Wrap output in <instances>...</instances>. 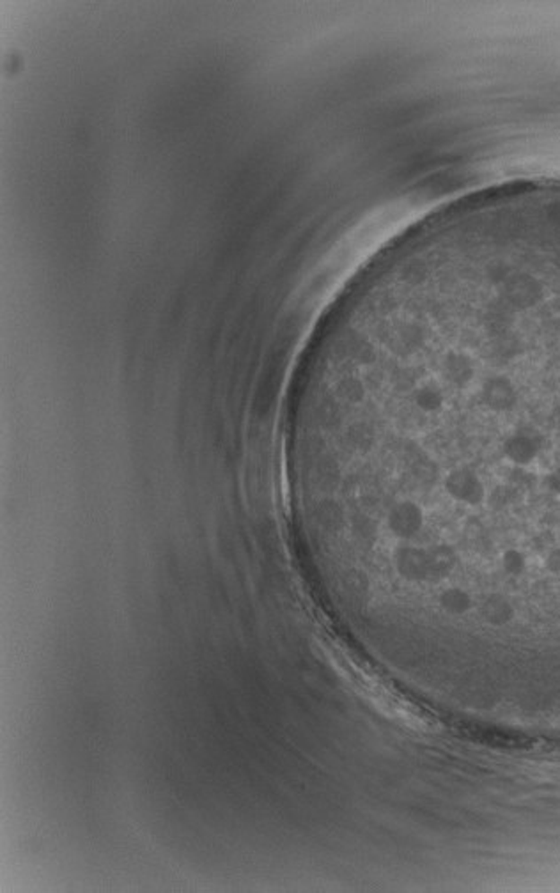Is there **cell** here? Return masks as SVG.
<instances>
[{
  "label": "cell",
  "instance_id": "obj_1",
  "mask_svg": "<svg viewBox=\"0 0 560 893\" xmlns=\"http://www.w3.org/2000/svg\"><path fill=\"white\" fill-rule=\"evenodd\" d=\"M394 564L398 573L408 582H438L454 569L456 555L449 547L431 550L399 547L394 553Z\"/></svg>",
  "mask_w": 560,
  "mask_h": 893
},
{
  "label": "cell",
  "instance_id": "obj_2",
  "mask_svg": "<svg viewBox=\"0 0 560 893\" xmlns=\"http://www.w3.org/2000/svg\"><path fill=\"white\" fill-rule=\"evenodd\" d=\"M445 493L459 503L481 505L486 500V487L481 477L470 468H454L443 481Z\"/></svg>",
  "mask_w": 560,
  "mask_h": 893
},
{
  "label": "cell",
  "instance_id": "obj_3",
  "mask_svg": "<svg viewBox=\"0 0 560 893\" xmlns=\"http://www.w3.org/2000/svg\"><path fill=\"white\" fill-rule=\"evenodd\" d=\"M425 516L419 503L414 500H401L398 502L387 514V527L401 541H410L414 539L422 527H424Z\"/></svg>",
  "mask_w": 560,
  "mask_h": 893
},
{
  "label": "cell",
  "instance_id": "obj_4",
  "mask_svg": "<svg viewBox=\"0 0 560 893\" xmlns=\"http://www.w3.org/2000/svg\"><path fill=\"white\" fill-rule=\"evenodd\" d=\"M502 452L509 463L525 468L539 458L541 445L536 434H530L527 429H520L507 436L502 445Z\"/></svg>",
  "mask_w": 560,
  "mask_h": 893
},
{
  "label": "cell",
  "instance_id": "obj_5",
  "mask_svg": "<svg viewBox=\"0 0 560 893\" xmlns=\"http://www.w3.org/2000/svg\"><path fill=\"white\" fill-rule=\"evenodd\" d=\"M479 612L483 620L493 627H503L509 622H512V618L516 616L514 605L503 594L498 592H493L483 600Z\"/></svg>",
  "mask_w": 560,
  "mask_h": 893
},
{
  "label": "cell",
  "instance_id": "obj_6",
  "mask_svg": "<svg viewBox=\"0 0 560 893\" xmlns=\"http://www.w3.org/2000/svg\"><path fill=\"white\" fill-rule=\"evenodd\" d=\"M438 603L445 614L454 617L467 616L474 608V598L470 596L468 591L459 587H451L442 591V594L438 596Z\"/></svg>",
  "mask_w": 560,
  "mask_h": 893
},
{
  "label": "cell",
  "instance_id": "obj_7",
  "mask_svg": "<svg viewBox=\"0 0 560 893\" xmlns=\"http://www.w3.org/2000/svg\"><path fill=\"white\" fill-rule=\"evenodd\" d=\"M500 564H502L503 573L509 576H514V578H520L521 574H525L527 565H529L525 553L518 548H507L503 551Z\"/></svg>",
  "mask_w": 560,
  "mask_h": 893
},
{
  "label": "cell",
  "instance_id": "obj_8",
  "mask_svg": "<svg viewBox=\"0 0 560 893\" xmlns=\"http://www.w3.org/2000/svg\"><path fill=\"white\" fill-rule=\"evenodd\" d=\"M545 567L552 574H560V548H552L545 558Z\"/></svg>",
  "mask_w": 560,
  "mask_h": 893
},
{
  "label": "cell",
  "instance_id": "obj_9",
  "mask_svg": "<svg viewBox=\"0 0 560 893\" xmlns=\"http://www.w3.org/2000/svg\"><path fill=\"white\" fill-rule=\"evenodd\" d=\"M545 486H547V489H548V491H552L554 495L560 496V467L554 468L552 472H548V474H547V477H545Z\"/></svg>",
  "mask_w": 560,
  "mask_h": 893
}]
</instances>
